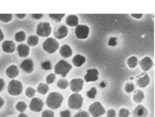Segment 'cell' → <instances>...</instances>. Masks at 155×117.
I'll return each mask as SVG.
<instances>
[{
  "instance_id": "obj_28",
  "label": "cell",
  "mask_w": 155,
  "mask_h": 117,
  "mask_svg": "<svg viewBox=\"0 0 155 117\" xmlns=\"http://www.w3.org/2000/svg\"><path fill=\"white\" fill-rule=\"evenodd\" d=\"M12 19V14H0V21L3 23H8Z\"/></svg>"
},
{
  "instance_id": "obj_49",
  "label": "cell",
  "mask_w": 155,
  "mask_h": 117,
  "mask_svg": "<svg viewBox=\"0 0 155 117\" xmlns=\"http://www.w3.org/2000/svg\"><path fill=\"white\" fill-rule=\"evenodd\" d=\"M18 117H29L28 115H27L26 114H24V113H21L20 115H19Z\"/></svg>"
},
{
  "instance_id": "obj_41",
  "label": "cell",
  "mask_w": 155,
  "mask_h": 117,
  "mask_svg": "<svg viewBox=\"0 0 155 117\" xmlns=\"http://www.w3.org/2000/svg\"><path fill=\"white\" fill-rule=\"evenodd\" d=\"M61 117H70V111L69 110H64L60 113Z\"/></svg>"
},
{
  "instance_id": "obj_9",
  "label": "cell",
  "mask_w": 155,
  "mask_h": 117,
  "mask_svg": "<svg viewBox=\"0 0 155 117\" xmlns=\"http://www.w3.org/2000/svg\"><path fill=\"white\" fill-rule=\"evenodd\" d=\"M43 102L41 99L34 98L29 104L30 109L34 112H40L43 108Z\"/></svg>"
},
{
  "instance_id": "obj_37",
  "label": "cell",
  "mask_w": 155,
  "mask_h": 117,
  "mask_svg": "<svg viewBox=\"0 0 155 117\" xmlns=\"http://www.w3.org/2000/svg\"><path fill=\"white\" fill-rule=\"evenodd\" d=\"M134 90V86L133 83H127L126 86H125V90L128 93H131Z\"/></svg>"
},
{
  "instance_id": "obj_27",
  "label": "cell",
  "mask_w": 155,
  "mask_h": 117,
  "mask_svg": "<svg viewBox=\"0 0 155 117\" xmlns=\"http://www.w3.org/2000/svg\"><path fill=\"white\" fill-rule=\"evenodd\" d=\"M127 63H128V66L130 68H134L137 66V64H138L137 58L134 56H132L131 57H129L128 59Z\"/></svg>"
},
{
  "instance_id": "obj_33",
  "label": "cell",
  "mask_w": 155,
  "mask_h": 117,
  "mask_svg": "<svg viewBox=\"0 0 155 117\" xmlns=\"http://www.w3.org/2000/svg\"><path fill=\"white\" fill-rule=\"evenodd\" d=\"M86 94L89 99H95V97L96 94H97V89L95 88V87H93L90 90L87 92Z\"/></svg>"
},
{
  "instance_id": "obj_46",
  "label": "cell",
  "mask_w": 155,
  "mask_h": 117,
  "mask_svg": "<svg viewBox=\"0 0 155 117\" xmlns=\"http://www.w3.org/2000/svg\"><path fill=\"white\" fill-rule=\"evenodd\" d=\"M16 16H17V17H18L19 19H22L25 17L26 14H17Z\"/></svg>"
},
{
  "instance_id": "obj_25",
  "label": "cell",
  "mask_w": 155,
  "mask_h": 117,
  "mask_svg": "<svg viewBox=\"0 0 155 117\" xmlns=\"http://www.w3.org/2000/svg\"><path fill=\"white\" fill-rule=\"evenodd\" d=\"M14 38H15V40H16L17 42H19V43L23 42L26 39V33L23 31H19L15 34Z\"/></svg>"
},
{
  "instance_id": "obj_12",
  "label": "cell",
  "mask_w": 155,
  "mask_h": 117,
  "mask_svg": "<svg viewBox=\"0 0 155 117\" xmlns=\"http://www.w3.org/2000/svg\"><path fill=\"white\" fill-rule=\"evenodd\" d=\"M20 68L27 74H31L34 70V63L31 59L24 60L20 65Z\"/></svg>"
},
{
  "instance_id": "obj_43",
  "label": "cell",
  "mask_w": 155,
  "mask_h": 117,
  "mask_svg": "<svg viewBox=\"0 0 155 117\" xmlns=\"http://www.w3.org/2000/svg\"><path fill=\"white\" fill-rule=\"evenodd\" d=\"M32 16L34 19H39L43 17V14H32Z\"/></svg>"
},
{
  "instance_id": "obj_1",
  "label": "cell",
  "mask_w": 155,
  "mask_h": 117,
  "mask_svg": "<svg viewBox=\"0 0 155 117\" xmlns=\"http://www.w3.org/2000/svg\"><path fill=\"white\" fill-rule=\"evenodd\" d=\"M63 96L57 92H52L48 96L46 102L48 108L52 109H58L63 103Z\"/></svg>"
},
{
  "instance_id": "obj_44",
  "label": "cell",
  "mask_w": 155,
  "mask_h": 117,
  "mask_svg": "<svg viewBox=\"0 0 155 117\" xmlns=\"http://www.w3.org/2000/svg\"><path fill=\"white\" fill-rule=\"evenodd\" d=\"M5 85V82L3 79H0V92H1Z\"/></svg>"
},
{
  "instance_id": "obj_8",
  "label": "cell",
  "mask_w": 155,
  "mask_h": 117,
  "mask_svg": "<svg viewBox=\"0 0 155 117\" xmlns=\"http://www.w3.org/2000/svg\"><path fill=\"white\" fill-rule=\"evenodd\" d=\"M76 36L80 40H84L88 37L89 33V28L86 25H78L76 28Z\"/></svg>"
},
{
  "instance_id": "obj_31",
  "label": "cell",
  "mask_w": 155,
  "mask_h": 117,
  "mask_svg": "<svg viewBox=\"0 0 155 117\" xmlns=\"http://www.w3.org/2000/svg\"><path fill=\"white\" fill-rule=\"evenodd\" d=\"M27 108V104L24 102H19L16 105V109L20 112L21 113H23V112L26 110Z\"/></svg>"
},
{
  "instance_id": "obj_32",
  "label": "cell",
  "mask_w": 155,
  "mask_h": 117,
  "mask_svg": "<svg viewBox=\"0 0 155 117\" xmlns=\"http://www.w3.org/2000/svg\"><path fill=\"white\" fill-rule=\"evenodd\" d=\"M36 94V90L32 87H28L27 88L25 91V95L28 97V98H32Z\"/></svg>"
},
{
  "instance_id": "obj_6",
  "label": "cell",
  "mask_w": 155,
  "mask_h": 117,
  "mask_svg": "<svg viewBox=\"0 0 155 117\" xmlns=\"http://www.w3.org/2000/svg\"><path fill=\"white\" fill-rule=\"evenodd\" d=\"M52 32V27L50 26V24L47 22H43L40 23L37 27L36 29V33L37 35L42 37H46L50 35Z\"/></svg>"
},
{
  "instance_id": "obj_3",
  "label": "cell",
  "mask_w": 155,
  "mask_h": 117,
  "mask_svg": "<svg viewBox=\"0 0 155 117\" xmlns=\"http://www.w3.org/2000/svg\"><path fill=\"white\" fill-rule=\"evenodd\" d=\"M59 48V43L53 38H48L43 43V50L48 53H54Z\"/></svg>"
},
{
  "instance_id": "obj_17",
  "label": "cell",
  "mask_w": 155,
  "mask_h": 117,
  "mask_svg": "<svg viewBox=\"0 0 155 117\" xmlns=\"http://www.w3.org/2000/svg\"><path fill=\"white\" fill-rule=\"evenodd\" d=\"M17 51L20 57H26L30 53V48L25 44H20L18 46Z\"/></svg>"
},
{
  "instance_id": "obj_39",
  "label": "cell",
  "mask_w": 155,
  "mask_h": 117,
  "mask_svg": "<svg viewBox=\"0 0 155 117\" xmlns=\"http://www.w3.org/2000/svg\"><path fill=\"white\" fill-rule=\"evenodd\" d=\"M74 117H89V115L86 111H82L77 113L76 115H75Z\"/></svg>"
},
{
  "instance_id": "obj_11",
  "label": "cell",
  "mask_w": 155,
  "mask_h": 117,
  "mask_svg": "<svg viewBox=\"0 0 155 117\" xmlns=\"http://www.w3.org/2000/svg\"><path fill=\"white\" fill-rule=\"evenodd\" d=\"M98 79V71L97 69H89L87 70L86 74L84 76V80L87 82H95Z\"/></svg>"
},
{
  "instance_id": "obj_4",
  "label": "cell",
  "mask_w": 155,
  "mask_h": 117,
  "mask_svg": "<svg viewBox=\"0 0 155 117\" xmlns=\"http://www.w3.org/2000/svg\"><path fill=\"white\" fill-rule=\"evenodd\" d=\"M83 104L82 96L78 93H74L70 95L68 100V106L72 109H79Z\"/></svg>"
},
{
  "instance_id": "obj_22",
  "label": "cell",
  "mask_w": 155,
  "mask_h": 117,
  "mask_svg": "<svg viewBox=\"0 0 155 117\" xmlns=\"http://www.w3.org/2000/svg\"><path fill=\"white\" fill-rule=\"evenodd\" d=\"M73 64L77 67H81L86 62V58L81 55H76L73 58Z\"/></svg>"
},
{
  "instance_id": "obj_34",
  "label": "cell",
  "mask_w": 155,
  "mask_h": 117,
  "mask_svg": "<svg viewBox=\"0 0 155 117\" xmlns=\"http://www.w3.org/2000/svg\"><path fill=\"white\" fill-rule=\"evenodd\" d=\"M56 80V75L53 74H49L46 79V81L47 83L48 84H51L52 83H53V82Z\"/></svg>"
},
{
  "instance_id": "obj_40",
  "label": "cell",
  "mask_w": 155,
  "mask_h": 117,
  "mask_svg": "<svg viewBox=\"0 0 155 117\" xmlns=\"http://www.w3.org/2000/svg\"><path fill=\"white\" fill-rule=\"evenodd\" d=\"M117 45V39L115 37H111L108 41V45L111 46H114Z\"/></svg>"
},
{
  "instance_id": "obj_18",
  "label": "cell",
  "mask_w": 155,
  "mask_h": 117,
  "mask_svg": "<svg viewBox=\"0 0 155 117\" xmlns=\"http://www.w3.org/2000/svg\"><path fill=\"white\" fill-rule=\"evenodd\" d=\"M138 78L137 85L140 87H146L150 82V79L147 74H142Z\"/></svg>"
},
{
  "instance_id": "obj_50",
  "label": "cell",
  "mask_w": 155,
  "mask_h": 117,
  "mask_svg": "<svg viewBox=\"0 0 155 117\" xmlns=\"http://www.w3.org/2000/svg\"><path fill=\"white\" fill-rule=\"evenodd\" d=\"M101 86H102V87H104V86H105V84H104V82H102V84H101Z\"/></svg>"
},
{
  "instance_id": "obj_15",
  "label": "cell",
  "mask_w": 155,
  "mask_h": 117,
  "mask_svg": "<svg viewBox=\"0 0 155 117\" xmlns=\"http://www.w3.org/2000/svg\"><path fill=\"white\" fill-rule=\"evenodd\" d=\"M139 65L144 71H147L152 68V66L153 65V61H152L151 58H149L148 57H146L144 58H142V59L140 61Z\"/></svg>"
},
{
  "instance_id": "obj_29",
  "label": "cell",
  "mask_w": 155,
  "mask_h": 117,
  "mask_svg": "<svg viewBox=\"0 0 155 117\" xmlns=\"http://www.w3.org/2000/svg\"><path fill=\"white\" fill-rule=\"evenodd\" d=\"M57 85L59 88L61 89V90H65L68 87L69 84V82L67 80L63 79H59L58 81Z\"/></svg>"
},
{
  "instance_id": "obj_24",
  "label": "cell",
  "mask_w": 155,
  "mask_h": 117,
  "mask_svg": "<svg viewBox=\"0 0 155 117\" xmlns=\"http://www.w3.org/2000/svg\"><path fill=\"white\" fill-rule=\"evenodd\" d=\"M144 99V94L141 90L137 91L133 95V100L137 104L140 103Z\"/></svg>"
},
{
  "instance_id": "obj_38",
  "label": "cell",
  "mask_w": 155,
  "mask_h": 117,
  "mask_svg": "<svg viewBox=\"0 0 155 117\" xmlns=\"http://www.w3.org/2000/svg\"><path fill=\"white\" fill-rule=\"evenodd\" d=\"M41 117H54V113L51 110H45L42 113Z\"/></svg>"
},
{
  "instance_id": "obj_30",
  "label": "cell",
  "mask_w": 155,
  "mask_h": 117,
  "mask_svg": "<svg viewBox=\"0 0 155 117\" xmlns=\"http://www.w3.org/2000/svg\"><path fill=\"white\" fill-rule=\"evenodd\" d=\"M65 14H49V17H50L52 19L56 22V23H59L61 22V19L64 17Z\"/></svg>"
},
{
  "instance_id": "obj_20",
  "label": "cell",
  "mask_w": 155,
  "mask_h": 117,
  "mask_svg": "<svg viewBox=\"0 0 155 117\" xmlns=\"http://www.w3.org/2000/svg\"><path fill=\"white\" fill-rule=\"evenodd\" d=\"M60 54H61L63 57L69 58L73 54V51L71 47L68 45H63L61 48H60Z\"/></svg>"
},
{
  "instance_id": "obj_45",
  "label": "cell",
  "mask_w": 155,
  "mask_h": 117,
  "mask_svg": "<svg viewBox=\"0 0 155 117\" xmlns=\"http://www.w3.org/2000/svg\"><path fill=\"white\" fill-rule=\"evenodd\" d=\"M131 16L136 18V19H140L142 17V14H131Z\"/></svg>"
},
{
  "instance_id": "obj_19",
  "label": "cell",
  "mask_w": 155,
  "mask_h": 117,
  "mask_svg": "<svg viewBox=\"0 0 155 117\" xmlns=\"http://www.w3.org/2000/svg\"><path fill=\"white\" fill-rule=\"evenodd\" d=\"M147 111L142 105L138 106L133 111V117H146Z\"/></svg>"
},
{
  "instance_id": "obj_7",
  "label": "cell",
  "mask_w": 155,
  "mask_h": 117,
  "mask_svg": "<svg viewBox=\"0 0 155 117\" xmlns=\"http://www.w3.org/2000/svg\"><path fill=\"white\" fill-rule=\"evenodd\" d=\"M89 112L93 117H98L104 115L106 111L99 102H95L89 106Z\"/></svg>"
},
{
  "instance_id": "obj_10",
  "label": "cell",
  "mask_w": 155,
  "mask_h": 117,
  "mask_svg": "<svg viewBox=\"0 0 155 117\" xmlns=\"http://www.w3.org/2000/svg\"><path fill=\"white\" fill-rule=\"evenodd\" d=\"M84 85V81L81 79H73L69 83L70 89L73 92L78 93L81 91Z\"/></svg>"
},
{
  "instance_id": "obj_48",
  "label": "cell",
  "mask_w": 155,
  "mask_h": 117,
  "mask_svg": "<svg viewBox=\"0 0 155 117\" xmlns=\"http://www.w3.org/2000/svg\"><path fill=\"white\" fill-rule=\"evenodd\" d=\"M5 104V100L3 99H2V97H0V108H2V107Z\"/></svg>"
},
{
  "instance_id": "obj_26",
  "label": "cell",
  "mask_w": 155,
  "mask_h": 117,
  "mask_svg": "<svg viewBox=\"0 0 155 117\" xmlns=\"http://www.w3.org/2000/svg\"><path fill=\"white\" fill-rule=\"evenodd\" d=\"M37 90L40 94L45 95L49 90V87H48V84H44V83H41V84H39Z\"/></svg>"
},
{
  "instance_id": "obj_13",
  "label": "cell",
  "mask_w": 155,
  "mask_h": 117,
  "mask_svg": "<svg viewBox=\"0 0 155 117\" xmlns=\"http://www.w3.org/2000/svg\"><path fill=\"white\" fill-rule=\"evenodd\" d=\"M68 33V28L64 26L61 25L58 27L56 31L54 32V36L58 40H61L64 37H66Z\"/></svg>"
},
{
  "instance_id": "obj_47",
  "label": "cell",
  "mask_w": 155,
  "mask_h": 117,
  "mask_svg": "<svg viewBox=\"0 0 155 117\" xmlns=\"http://www.w3.org/2000/svg\"><path fill=\"white\" fill-rule=\"evenodd\" d=\"M4 39V33L2 31V30L0 28V42L2 41Z\"/></svg>"
},
{
  "instance_id": "obj_42",
  "label": "cell",
  "mask_w": 155,
  "mask_h": 117,
  "mask_svg": "<svg viewBox=\"0 0 155 117\" xmlns=\"http://www.w3.org/2000/svg\"><path fill=\"white\" fill-rule=\"evenodd\" d=\"M116 115L115 111L113 109H109L107 113V116L108 117H115Z\"/></svg>"
},
{
  "instance_id": "obj_2",
  "label": "cell",
  "mask_w": 155,
  "mask_h": 117,
  "mask_svg": "<svg viewBox=\"0 0 155 117\" xmlns=\"http://www.w3.org/2000/svg\"><path fill=\"white\" fill-rule=\"evenodd\" d=\"M72 66L70 64L64 60H60L55 66V73L62 77H66L68 73L72 70Z\"/></svg>"
},
{
  "instance_id": "obj_35",
  "label": "cell",
  "mask_w": 155,
  "mask_h": 117,
  "mask_svg": "<svg viewBox=\"0 0 155 117\" xmlns=\"http://www.w3.org/2000/svg\"><path fill=\"white\" fill-rule=\"evenodd\" d=\"M41 67L43 69L45 70H50L52 69V65L50 61H44L41 64Z\"/></svg>"
},
{
  "instance_id": "obj_36",
  "label": "cell",
  "mask_w": 155,
  "mask_h": 117,
  "mask_svg": "<svg viewBox=\"0 0 155 117\" xmlns=\"http://www.w3.org/2000/svg\"><path fill=\"white\" fill-rule=\"evenodd\" d=\"M129 111L126 109L122 108L119 111V117H129Z\"/></svg>"
},
{
  "instance_id": "obj_5",
  "label": "cell",
  "mask_w": 155,
  "mask_h": 117,
  "mask_svg": "<svg viewBox=\"0 0 155 117\" xmlns=\"http://www.w3.org/2000/svg\"><path fill=\"white\" fill-rule=\"evenodd\" d=\"M23 91V84L20 81L12 80L9 82L8 86V92L10 95L17 96Z\"/></svg>"
},
{
  "instance_id": "obj_21",
  "label": "cell",
  "mask_w": 155,
  "mask_h": 117,
  "mask_svg": "<svg viewBox=\"0 0 155 117\" xmlns=\"http://www.w3.org/2000/svg\"><path fill=\"white\" fill-rule=\"evenodd\" d=\"M66 23L69 27H77L79 24V18L75 15H69L66 19Z\"/></svg>"
},
{
  "instance_id": "obj_16",
  "label": "cell",
  "mask_w": 155,
  "mask_h": 117,
  "mask_svg": "<svg viewBox=\"0 0 155 117\" xmlns=\"http://www.w3.org/2000/svg\"><path fill=\"white\" fill-rule=\"evenodd\" d=\"M5 73L10 79H14L19 75V69L16 65H11L7 68Z\"/></svg>"
},
{
  "instance_id": "obj_14",
  "label": "cell",
  "mask_w": 155,
  "mask_h": 117,
  "mask_svg": "<svg viewBox=\"0 0 155 117\" xmlns=\"http://www.w3.org/2000/svg\"><path fill=\"white\" fill-rule=\"evenodd\" d=\"M2 49L4 52L12 53L16 50V45L12 41H5L2 43Z\"/></svg>"
},
{
  "instance_id": "obj_23",
  "label": "cell",
  "mask_w": 155,
  "mask_h": 117,
  "mask_svg": "<svg viewBox=\"0 0 155 117\" xmlns=\"http://www.w3.org/2000/svg\"><path fill=\"white\" fill-rule=\"evenodd\" d=\"M39 37L37 36H29L27 40V44L30 46H36L39 43Z\"/></svg>"
}]
</instances>
